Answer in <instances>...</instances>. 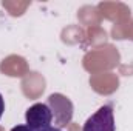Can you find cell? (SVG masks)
<instances>
[{"instance_id":"cell-1","label":"cell","mask_w":133,"mask_h":131,"mask_svg":"<svg viewBox=\"0 0 133 131\" xmlns=\"http://www.w3.org/2000/svg\"><path fill=\"white\" fill-rule=\"evenodd\" d=\"M46 105L50 106L51 110V114H53V120H54V127L56 128H64L66 127L71 119H73V111H74V106L71 103V100L61 94V93H53L50 97Z\"/></svg>"},{"instance_id":"cell-2","label":"cell","mask_w":133,"mask_h":131,"mask_svg":"<svg viewBox=\"0 0 133 131\" xmlns=\"http://www.w3.org/2000/svg\"><path fill=\"white\" fill-rule=\"evenodd\" d=\"M82 131H115L113 106L111 105L101 106L95 114H91L85 120Z\"/></svg>"},{"instance_id":"cell-3","label":"cell","mask_w":133,"mask_h":131,"mask_svg":"<svg viewBox=\"0 0 133 131\" xmlns=\"http://www.w3.org/2000/svg\"><path fill=\"white\" fill-rule=\"evenodd\" d=\"M25 122L33 131L51 127L53 114H51L50 106L46 103H42V102H37V103L31 105L25 113Z\"/></svg>"},{"instance_id":"cell-4","label":"cell","mask_w":133,"mask_h":131,"mask_svg":"<svg viewBox=\"0 0 133 131\" xmlns=\"http://www.w3.org/2000/svg\"><path fill=\"white\" fill-rule=\"evenodd\" d=\"M11 131H33V130L25 123V125H16V127H12Z\"/></svg>"},{"instance_id":"cell-5","label":"cell","mask_w":133,"mask_h":131,"mask_svg":"<svg viewBox=\"0 0 133 131\" xmlns=\"http://www.w3.org/2000/svg\"><path fill=\"white\" fill-rule=\"evenodd\" d=\"M3 111H5V100H3V96L0 94V119L3 116Z\"/></svg>"},{"instance_id":"cell-6","label":"cell","mask_w":133,"mask_h":131,"mask_svg":"<svg viewBox=\"0 0 133 131\" xmlns=\"http://www.w3.org/2000/svg\"><path fill=\"white\" fill-rule=\"evenodd\" d=\"M37 131H62L61 128H56V127H48V128H42V130H37Z\"/></svg>"}]
</instances>
